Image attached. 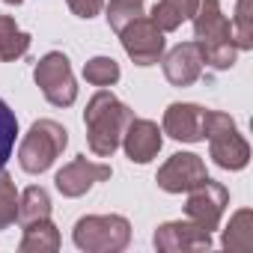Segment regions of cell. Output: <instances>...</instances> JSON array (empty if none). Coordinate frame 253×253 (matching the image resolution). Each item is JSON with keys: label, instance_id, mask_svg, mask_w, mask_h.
Wrapping results in <instances>:
<instances>
[{"label": "cell", "instance_id": "obj_1", "mask_svg": "<svg viewBox=\"0 0 253 253\" xmlns=\"http://www.w3.org/2000/svg\"><path fill=\"white\" fill-rule=\"evenodd\" d=\"M134 119V110L119 101L110 89H98L84 110V125H86V146L95 158H110L125 134V125Z\"/></svg>", "mask_w": 253, "mask_h": 253}, {"label": "cell", "instance_id": "obj_2", "mask_svg": "<svg viewBox=\"0 0 253 253\" xmlns=\"http://www.w3.org/2000/svg\"><path fill=\"white\" fill-rule=\"evenodd\" d=\"M194 42L200 45L203 63L214 72H226L238 60V45L232 36V21L223 15L220 0H200L194 12Z\"/></svg>", "mask_w": 253, "mask_h": 253}, {"label": "cell", "instance_id": "obj_3", "mask_svg": "<svg viewBox=\"0 0 253 253\" xmlns=\"http://www.w3.org/2000/svg\"><path fill=\"white\" fill-rule=\"evenodd\" d=\"M69 146V131L57 119H36L18 146V164L24 173L39 176L54 167V161Z\"/></svg>", "mask_w": 253, "mask_h": 253}, {"label": "cell", "instance_id": "obj_4", "mask_svg": "<svg viewBox=\"0 0 253 253\" xmlns=\"http://www.w3.org/2000/svg\"><path fill=\"white\" fill-rule=\"evenodd\" d=\"M206 140H209V155L220 170H244L250 161V146L238 134L235 119L223 110L206 107Z\"/></svg>", "mask_w": 253, "mask_h": 253}, {"label": "cell", "instance_id": "obj_5", "mask_svg": "<svg viewBox=\"0 0 253 253\" xmlns=\"http://www.w3.org/2000/svg\"><path fill=\"white\" fill-rule=\"evenodd\" d=\"M72 241L86 253H119L131 241V223L122 214H86L75 223Z\"/></svg>", "mask_w": 253, "mask_h": 253}, {"label": "cell", "instance_id": "obj_6", "mask_svg": "<svg viewBox=\"0 0 253 253\" xmlns=\"http://www.w3.org/2000/svg\"><path fill=\"white\" fill-rule=\"evenodd\" d=\"M33 81L54 107H72L78 101V81L72 72V63L63 51H48L33 66Z\"/></svg>", "mask_w": 253, "mask_h": 253}, {"label": "cell", "instance_id": "obj_7", "mask_svg": "<svg viewBox=\"0 0 253 253\" xmlns=\"http://www.w3.org/2000/svg\"><path fill=\"white\" fill-rule=\"evenodd\" d=\"M119 42H122V51L128 54V60L134 66H155L164 51H167V39H164V30L149 18V15H137L134 21H128L119 33Z\"/></svg>", "mask_w": 253, "mask_h": 253}, {"label": "cell", "instance_id": "obj_8", "mask_svg": "<svg viewBox=\"0 0 253 253\" xmlns=\"http://www.w3.org/2000/svg\"><path fill=\"white\" fill-rule=\"evenodd\" d=\"M229 206V191L214 182V179H203L197 188L188 191V203H185V217L200 223L203 229L214 232L220 226V217Z\"/></svg>", "mask_w": 253, "mask_h": 253}, {"label": "cell", "instance_id": "obj_9", "mask_svg": "<svg viewBox=\"0 0 253 253\" xmlns=\"http://www.w3.org/2000/svg\"><path fill=\"white\" fill-rule=\"evenodd\" d=\"M203 179H209L206 173V161L194 152H176L170 155L161 167H158V188L167 194H188L191 188H197Z\"/></svg>", "mask_w": 253, "mask_h": 253}, {"label": "cell", "instance_id": "obj_10", "mask_svg": "<svg viewBox=\"0 0 253 253\" xmlns=\"http://www.w3.org/2000/svg\"><path fill=\"white\" fill-rule=\"evenodd\" d=\"M152 244L155 250L161 253H197V250H209L211 247V232L203 229L200 223L194 220H167L155 229L152 235Z\"/></svg>", "mask_w": 253, "mask_h": 253}, {"label": "cell", "instance_id": "obj_11", "mask_svg": "<svg viewBox=\"0 0 253 253\" xmlns=\"http://www.w3.org/2000/svg\"><path fill=\"white\" fill-rule=\"evenodd\" d=\"M110 164H98V161H89L86 155H78L75 161H69L63 170H57L54 176V185L63 197L69 200H78L84 197L86 191H92L98 182H107L110 179Z\"/></svg>", "mask_w": 253, "mask_h": 253}, {"label": "cell", "instance_id": "obj_12", "mask_svg": "<svg viewBox=\"0 0 253 253\" xmlns=\"http://www.w3.org/2000/svg\"><path fill=\"white\" fill-rule=\"evenodd\" d=\"M161 131L179 143H200L206 140V107L194 101H173L164 110Z\"/></svg>", "mask_w": 253, "mask_h": 253}, {"label": "cell", "instance_id": "obj_13", "mask_svg": "<svg viewBox=\"0 0 253 253\" xmlns=\"http://www.w3.org/2000/svg\"><path fill=\"white\" fill-rule=\"evenodd\" d=\"M119 146L125 149L131 164H149L164 146V131L152 119H131L125 125V134H122Z\"/></svg>", "mask_w": 253, "mask_h": 253}, {"label": "cell", "instance_id": "obj_14", "mask_svg": "<svg viewBox=\"0 0 253 253\" xmlns=\"http://www.w3.org/2000/svg\"><path fill=\"white\" fill-rule=\"evenodd\" d=\"M161 69H164V78L173 84V86H191L203 78V54H200V45L191 39V42H179L176 48H170L161 60Z\"/></svg>", "mask_w": 253, "mask_h": 253}, {"label": "cell", "instance_id": "obj_15", "mask_svg": "<svg viewBox=\"0 0 253 253\" xmlns=\"http://www.w3.org/2000/svg\"><path fill=\"white\" fill-rule=\"evenodd\" d=\"M21 253H57L60 250V229L51 217L33 220L24 226V235L18 241Z\"/></svg>", "mask_w": 253, "mask_h": 253}, {"label": "cell", "instance_id": "obj_16", "mask_svg": "<svg viewBox=\"0 0 253 253\" xmlns=\"http://www.w3.org/2000/svg\"><path fill=\"white\" fill-rule=\"evenodd\" d=\"M197 6H200V0H158V3L152 6V15H149V18H152L164 33H173V30H179L185 21L194 18Z\"/></svg>", "mask_w": 253, "mask_h": 253}, {"label": "cell", "instance_id": "obj_17", "mask_svg": "<svg viewBox=\"0 0 253 253\" xmlns=\"http://www.w3.org/2000/svg\"><path fill=\"white\" fill-rule=\"evenodd\" d=\"M220 244L229 253H250L253 250V211L250 209H238L229 217Z\"/></svg>", "mask_w": 253, "mask_h": 253}, {"label": "cell", "instance_id": "obj_18", "mask_svg": "<svg viewBox=\"0 0 253 253\" xmlns=\"http://www.w3.org/2000/svg\"><path fill=\"white\" fill-rule=\"evenodd\" d=\"M30 33H24L12 15H0V60L15 63L30 51Z\"/></svg>", "mask_w": 253, "mask_h": 253}, {"label": "cell", "instance_id": "obj_19", "mask_svg": "<svg viewBox=\"0 0 253 253\" xmlns=\"http://www.w3.org/2000/svg\"><path fill=\"white\" fill-rule=\"evenodd\" d=\"M42 217H51V194L42 185H30L24 194H18V223L27 226Z\"/></svg>", "mask_w": 253, "mask_h": 253}, {"label": "cell", "instance_id": "obj_20", "mask_svg": "<svg viewBox=\"0 0 253 253\" xmlns=\"http://www.w3.org/2000/svg\"><path fill=\"white\" fill-rule=\"evenodd\" d=\"M122 78V69L113 57H92L84 63V81L92 86H113Z\"/></svg>", "mask_w": 253, "mask_h": 253}, {"label": "cell", "instance_id": "obj_21", "mask_svg": "<svg viewBox=\"0 0 253 253\" xmlns=\"http://www.w3.org/2000/svg\"><path fill=\"white\" fill-rule=\"evenodd\" d=\"M232 21V36L238 51H250L253 48V0H235V15Z\"/></svg>", "mask_w": 253, "mask_h": 253}, {"label": "cell", "instance_id": "obj_22", "mask_svg": "<svg viewBox=\"0 0 253 253\" xmlns=\"http://www.w3.org/2000/svg\"><path fill=\"white\" fill-rule=\"evenodd\" d=\"M18 220V188L12 176L0 167V232Z\"/></svg>", "mask_w": 253, "mask_h": 253}, {"label": "cell", "instance_id": "obj_23", "mask_svg": "<svg viewBox=\"0 0 253 253\" xmlns=\"http://www.w3.org/2000/svg\"><path fill=\"white\" fill-rule=\"evenodd\" d=\"M143 3H146V0H107V3H104L107 27L113 33H119L128 21H134L137 15H143Z\"/></svg>", "mask_w": 253, "mask_h": 253}, {"label": "cell", "instance_id": "obj_24", "mask_svg": "<svg viewBox=\"0 0 253 253\" xmlns=\"http://www.w3.org/2000/svg\"><path fill=\"white\" fill-rule=\"evenodd\" d=\"M15 137H18V116L0 98V167L9 161V155L15 149Z\"/></svg>", "mask_w": 253, "mask_h": 253}, {"label": "cell", "instance_id": "obj_25", "mask_svg": "<svg viewBox=\"0 0 253 253\" xmlns=\"http://www.w3.org/2000/svg\"><path fill=\"white\" fill-rule=\"evenodd\" d=\"M66 3H69V9H72L78 18H84V21L95 18V15L104 9V0H66Z\"/></svg>", "mask_w": 253, "mask_h": 253}, {"label": "cell", "instance_id": "obj_26", "mask_svg": "<svg viewBox=\"0 0 253 253\" xmlns=\"http://www.w3.org/2000/svg\"><path fill=\"white\" fill-rule=\"evenodd\" d=\"M3 3H9V6H18V3H24V0H3Z\"/></svg>", "mask_w": 253, "mask_h": 253}]
</instances>
